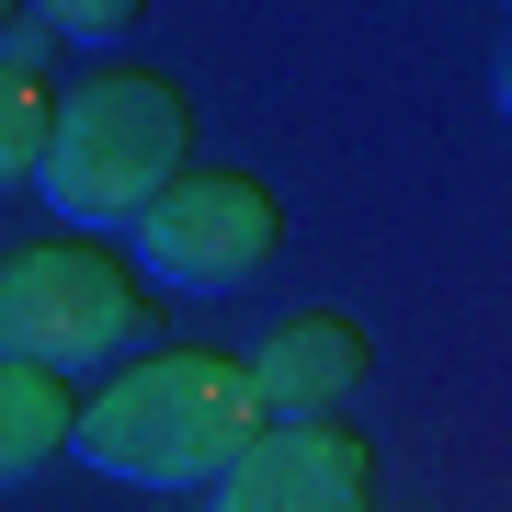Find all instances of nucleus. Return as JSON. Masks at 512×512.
<instances>
[{
	"mask_svg": "<svg viewBox=\"0 0 512 512\" xmlns=\"http://www.w3.org/2000/svg\"><path fill=\"white\" fill-rule=\"evenodd\" d=\"M262 433V399H251V365L239 353H205V342H171V353H126L92 399H80V433L69 456L92 478H126V490H217L228 456Z\"/></svg>",
	"mask_w": 512,
	"mask_h": 512,
	"instance_id": "nucleus-1",
	"label": "nucleus"
},
{
	"mask_svg": "<svg viewBox=\"0 0 512 512\" xmlns=\"http://www.w3.org/2000/svg\"><path fill=\"white\" fill-rule=\"evenodd\" d=\"M194 171V103L148 69H80L46 103V148H35V194L57 228L114 239Z\"/></svg>",
	"mask_w": 512,
	"mask_h": 512,
	"instance_id": "nucleus-2",
	"label": "nucleus"
},
{
	"mask_svg": "<svg viewBox=\"0 0 512 512\" xmlns=\"http://www.w3.org/2000/svg\"><path fill=\"white\" fill-rule=\"evenodd\" d=\"M148 342V296L103 239H35L0 262V365H46V376H92L126 365Z\"/></svg>",
	"mask_w": 512,
	"mask_h": 512,
	"instance_id": "nucleus-3",
	"label": "nucleus"
},
{
	"mask_svg": "<svg viewBox=\"0 0 512 512\" xmlns=\"http://www.w3.org/2000/svg\"><path fill=\"white\" fill-rule=\"evenodd\" d=\"M137 239H148V262H160V285H183V296H239L262 262L285 251V205L262 194L251 171H183V183L137 217Z\"/></svg>",
	"mask_w": 512,
	"mask_h": 512,
	"instance_id": "nucleus-4",
	"label": "nucleus"
},
{
	"mask_svg": "<svg viewBox=\"0 0 512 512\" xmlns=\"http://www.w3.org/2000/svg\"><path fill=\"white\" fill-rule=\"evenodd\" d=\"M205 512H376V444L353 421H262Z\"/></svg>",
	"mask_w": 512,
	"mask_h": 512,
	"instance_id": "nucleus-5",
	"label": "nucleus"
},
{
	"mask_svg": "<svg viewBox=\"0 0 512 512\" xmlns=\"http://www.w3.org/2000/svg\"><path fill=\"white\" fill-rule=\"evenodd\" d=\"M239 365H251L262 421H342L365 399V376H376V342H365V319H342V308H296V319L262 330Z\"/></svg>",
	"mask_w": 512,
	"mask_h": 512,
	"instance_id": "nucleus-6",
	"label": "nucleus"
},
{
	"mask_svg": "<svg viewBox=\"0 0 512 512\" xmlns=\"http://www.w3.org/2000/svg\"><path fill=\"white\" fill-rule=\"evenodd\" d=\"M80 433V387L46 376V365H0V490H23V478H46L69 456Z\"/></svg>",
	"mask_w": 512,
	"mask_h": 512,
	"instance_id": "nucleus-7",
	"label": "nucleus"
},
{
	"mask_svg": "<svg viewBox=\"0 0 512 512\" xmlns=\"http://www.w3.org/2000/svg\"><path fill=\"white\" fill-rule=\"evenodd\" d=\"M46 80L35 69H0V194L12 183H35V148H46Z\"/></svg>",
	"mask_w": 512,
	"mask_h": 512,
	"instance_id": "nucleus-8",
	"label": "nucleus"
},
{
	"mask_svg": "<svg viewBox=\"0 0 512 512\" xmlns=\"http://www.w3.org/2000/svg\"><path fill=\"white\" fill-rule=\"evenodd\" d=\"M23 12H35L57 46H126L148 23V0H23Z\"/></svg>",
	"mask_w": 512,
	"mask_h": 512,
	"instance_id": "nucleus-9",
	"label": "nucleus"
},
{
	"mask_svg": "<svg viewBox=\"0 0 512 512\" xmlns=\"http://www.w3.org/2000/svg\"><path fill=\"white\" fill-rule=\"evenodd\" d=\"M46 57H57V35H46L35 12H12V23H0V69H35V80H46Z\"/></svg>",
	"mask_w": 512,
	"mask_h": 512,
	"instance_id": "nucleus-10",
	"label": "nucleus"
},
{
	"mask_svg": "<svg viewBox=\"0 0 512 512\" xmlns=\"http://www.w3.org/2000/svg\"><path fill=\"white\" fill-rule=\"evenodd\" d=\"M490 103H501V114H512V46H501V57H490Z\"/></svg>",
	"mask_w": 512,
	"mask_h": 512,
	"instance_id": "nucleus-11",
	"label": "nucleus"
},
{
	"mask_svg": "<svg viewBox=\"0 0 512 512\" xmlns=\"http://www.w3.org/2000/svg\"><path fill=\"white\" fill-rule=\"evenodd\" d=\"M12 12H23V0H0V23H12Z\"/></svg>",
	"mask_w": 512,
	"mask_h": 512,
	"instance_id": "nucleus-12",
	"label": "nucleus"
}]
</instances>
